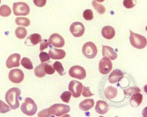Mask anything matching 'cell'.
Listing matches in <instances>:
<instances>
[{"label":"cell","instance_id":"cell-38","mask_svg":"<svg viewBox=\"0 0 147 117\" xmlns=\"http://www.w3.org/2000/svg\"><path fill=\"white\" fill-rule=\"evenodd\" d=\"M33 2L38 7H43L46 4V0H33Z\"/></svg>","mask_w":147,"mask_h":117},{"label":"cell","instance_id":"cell-17","mask_svg":"<svg viewBox=\"0 0 147 117\" xmlns=\"http://www.w3.org/2000/svg\"><path fill=\"white\" fill-rule=\"evenodd\" d=\"M102 55L104 57H107L112 60H116L117 58V52L110 46L103 45L102 46Z\"/></svg>","mask_w":147,"mask_h":117},{"label":"cell","instance_id":"cell-6","mask_svg":"<svg viewBox=\"0 0 147 117\" xmlns=\"http://www.w3.org/2000/svg\"><path fill=\"white\" fill-rule=\"evenodd\" d=\"M13 13L16 16H27L30 13V8L29 6L25 3L19 2V3H13Z\"/></svg>","mask_w":147,"mask_h":117},{"label":"cell","instance_id":"cell-31","mask_svg":"<svg viewBox=\"0 0 147 117\" xmlns=\"http://www.w3.org/2000/svg\"><path fill=\"white\" fill-rule=\"evenodd\" d=\"M141 92V90L136 87H133V88H127V90L125 91V94L127 95V96H131L132 94H136V93H138V92Z\"/></svg>","mask_w":147,"mask_h":117},{"label":"cell","instance_id":"cell-16","mask_svg":"<svg viewBox=\"0 0 147 117\" xmlns=\"http://www.w3.org/2000/svg\"><path fill=\"white\" fill-rule=\"evenodd\" d=\"M42 41V36L39 34H32L26 39L25 44L29 46H34Z\"/></svg>","mask_w":147,"mask_h":117},{"label":"cell","instance_id":"cell-2","mask_svg":"<svg viewBox=\"0 0 147 117\" xmlns=\"http://www.w3.org/2000/svg\"><path fill=\"white\" fill-rule=\"evenodd\" d=\"M20 90L17 88H13L6 92V101L9 107L13 109H17L19 108L20 103H19V98L20 95Z\"/></svg>","mask_w":147,"mask_h":117},{"label":"cell","instance_id":"cell-23","mask_svg":"<svg viewBox=\"0 0 147 117\" xmlns=\"http://www.w3.org/2000/svg\"><path fill=\"white\" fill-rule=\"evenodd\" d=\"M44 66H45V63H42L40 65L37 66L36 68L34 69V75L37 77L42 78V77H44L45 76L46 74H45V72Z\"/></svg>","mask_w":147,"mask_h":117},{"label":"cell","instance_id":"cell-11","mask_svg":"<svg viewBox=\"0 0 147 117\" xmlns=\"http://www.w3.org/2000/svg\"><path fill=\"white\" fill-rule=\"evenodd\" d=\"M70 31L74 37H82L85 33V26L81 22H74L71 25Z\"/></svg>","mask_w":147,"mask_h":117},{"label":"cell","instance_id":"cell-36","mask_svg":"<svg viewBox=\"0 0 147 117\" xmlns=\"http://www.w3.org/2000/svg\"><path fill=\"white\" fill-rule=\"evenodd\" d=\"M39 59L42 63H45V62L49 61L50 58H49V55L48 53L42 51V52L39 54Z\"/></svg>","mask_w":147,"mask_h":117},{"label":"cell","instance_id":"cell-13","mask_svg":"<svg viewBox=\"0 0 147 117\" xmlns=\"http://www.w3.org/2000/svg\"><path fill=\"white\" fill-rule=\"evenodd\" d=\"M20 55L14 53L9 55V58L6 60V66L7 68L11 69L13 67H18L20 66Z\"/></svg>","mask_w":147,"mask_h":117},{"label":"cell","instance_id":"cell-14","mask_svg":"<svg viewBox=\"0 0 147 117\" xmlns=\"http://www.w3.org/2000/svg\"><path fill=\"white\" fill-rule=\"evenodd\" d=\"M49 58L53 60H62L66 56V52L62 49H50L49 51Z\"/></svg>","mask_w":147,"mask_h":117},{"label":"cell","instance_id":"cell-12","mask_svg":"<svg viewBox=\"0 0 147 117\" xmlns=\"http://www.w3.org/2000/svg\"><path fill=\"white\" fill-rule=\"evenodd\" d=\"M48 41L50 45L54 46L56 48H62L65 45V41L63 37L59 34H56V33L52 34L49 38Z\"/></svg>","mask_w":147,"mask_h":117},{"label":"cell","instance_id":"cell-5","mask_svg":"<svg viewBox=\"0 0 147 117\" xmlns=\"http://www.w3.org/2000/svg\"><path fill=\"white\" fill-rule=\"evenodd\" d=\"M96 45L92 41L86 42L82 47V53L88 59H94L97 55Z\"/></svg>","mask_w":147,"mask_h":117},{"label":"cell","instance_id":"cell-25","mask_svg":"<svg viewBox=\"0 0 147 117\" xmlns=\"http://www.w3.org/2000/svg\"><path fill=\"white\" fill-rule=\"evenodd\" d=\"M15 22L17 23V25L23 26V27H28L30 25V20L28 18H26V17H18L16 18Z\"/></svg>","mask_w":147,"mask_h":117},{"label":"cell","instance_id":"cell-22","mask_svg":"<svg viewBox=\"0 0 147 117\" xmlns=\"http://www.w3.org/2000/svg\"><path fill=\"white\" fill-rule=\"evenodd\" d=\"M117 94V89L116 88L109 86V87H107V88L105 89V95H106L107 98H108L109 100L115 98Z\"/></svg>","mask_w":147,"mask_h":117},{"label":"cell","instance_id":"cell-28","mask_svg":"<svg viewBox=\"0 0 147 117\" xmlns=\"http://www.w3.org/2000/svg\"><path fill=\"white\" fill-rule=\"evenodd\" d=\"M53 68L55 70H57V72L59 74V75H63L65 74V71H64V69H63V66L62 63H60V62H55L53 63Z\"/></svg>","mask_w":147,"mask_h":117},{"label":"cell","instance_id":"cell-26","mask_svg":"<svg viewBox=\"0 0 147 117\" xmlns=\"http://www.w3.org/2000/svg\"><path fill=\"white\" fill-rule=\"evenodd\" d=\"M11 14V9L7 5H3L0 6V16L3 17H9Z\"/></svg>","mask_w":147,"mask_h":117},{"label":"cell","instance_id":"cell-41","mask_svg":"<svg viewBox=\"0 0 147 117\" xmlns=\"http://www.w3.org/2000/svg\"><path fill=\"white\" fill-rule=\"evenodd\" d=\"M0 3H1V0H0Z\"/></svg>","mask_w":147,"mask_h":117},{"label":"cell","instance_id":"cell-40","mask_svg":"<svg viewBox=\"0 0 147 117\" xmlns=\"http://www.w3.org/2000/svg\"><path fill=\"white\" fill-rule=\"evenodd\" d=\"M97 3H102V2H104L105 0H96Z\"/></svg>","mask_w":147,"mask_h":117},{"label":"cell","instance_id":"cell-10","mask_svg":"<svg viewBox=\"0 0 147 117\" xmlns=\"http://www.w3.org/2000/svg\"><path fill=\"white\" fill-rule=\"evenodd\" d=\"M113 68V64L110 59L107 57H103L99 61V70L103 75L108 74Z\"/></svg>","mask_w":147,"mask_h":117},{"label":"cell","instance_id":"cell-1","mask_svg":"<svg viewBox=\"0 0 147 117\" xmlns=\"http://www.w3.org/2000/svg\"><path fill=\"white\" fill-rule=\"evenodd\" d=\"M71 111L70 106L67 105H63V104H54L49 109H44L41 111L38 114V116H62L65 114H67L69 112Z\"/></svg>","mask_w":147,"mask_h":117},{"label":"cell","instance_id":"cell-24","mask_svg":"<svg viewBox=\"0 0 147 117\" xmlns=\"http://www.w3.org/2000/svg\"><path fill=\"white\" fill-rule=\"evenodd\" d=\"M15 34L18 38L24 39V38H25L27 34H28V31L23 27H18L15 31Z\"/></svg>","mask_w":147,"mask_h":117},{"label":"cell","instance_id":"cell-32","mask_svg":"<svg viewBox=\"0 0 147 117\" xmlns=\"http://www.w3.org/2000/svg\"><path fill=\"white\" fill-rule=\"evenodd\" d=\"M93 12L91 9H85L83 13V17L85 20H92L93 19Z\"/></svg>","mask_w":147,"mask_h":117},{"label":"cell","instance_id":"cell-20","mask_svg":"<svg viewBox=\"0 0 147 117\" xmlns=\"http://www.w3.org/2000/svg\"><path fill=\"white\" fill-rule=\"evenodd\" d=\"M142 99H143V96H142V94H140V92L132 94L130 100L131 106L133 107H138L139 106H140V104L142 102Z\"/></svg>","mask_w":147,"mask_h":117},{"label":"cell","instance_id":"cell-37","mask_svg":"<svg viewBox=\"0 0 147 117\" xmlns=\"http://www.w3.org/2000/svg\"><path fill=\"white\" fill-rule=\"evenodd\" d=\"M82 95L85 98H88L92 96L93 94L90 92V88L88 87H84L83 86V90H82Z\"/></svg>","mask_w":147,"mask_h":117},{"label":"cell","instance_id":"cell-4","mask_svg":"<svg viewBox=\"0 0 147 117\" xmlns=\"http://www.w3.org/2000/svg\"><path fill=\"white\" fill-rule=\"evenodd\" d=\"M20 109L23 113L31 116H34L37 112V106L32 98H26L25 101L20 106Z\"/></svg>","mask_w":147,"mask_h":117},{"label":"cell","instance_id":"cell-18","mask_svg":"<svg viewBox=\"0 0 147 117\" xmlns=\"http://www.w3.org/2000/svg\"><path fill=\"white\" fill-rule=\"evenodd\" d=\"M95 109H96V112L98 114L104 115L109 110V105L106 102H104V101H98L96 102Z\"/></svg>","mask_w":147,"mask_h":117},{"label":"cell","instance_id":"cell-21","mask_svg":"<svg viewBox=\"0 0 147 117\" xmlns=\"http://www.w3.org/2000/svg\"><path fill=\"white\" fill-rule=\"evenodd\" d=\"M94 104L95 102L93 99H85L80 103L79 108L82 111H88L92 108H93Z\"/></svg>","mask_w":147,"mask_h":117},{"label":"cell","instance_id":"cell-15","mask_svg":"<svg viewBox=\"0 0 147 117\" xmlns=\"http://www.w3.org/2000/svg\"><path fill=\"white\" fill-rule=\"evenodd\" d=\"M122 78H124V74L122 73L121 70H115L110 74L108 80H109V82L110 84H115L119 82Z\"/></svg>","mask_w":147,"mask_h":117},{"label":"cell","instance_id":"cell-33","mask_svg":"<svg viewBox=\"0 0 147 117\" xmlns=\"http://www.w3.org/2000/svg\"><path fill=\"white\" fill-rule=\"evenodd\" d=\"M71 93L70 92H64L61 95H60V98L63 102H64L65 103H69L70 100H71Z\"/></svg>","mask_w":147,"mask_h":117},{"label":"cell","instance_id":"cell-34","mask_svg":"<svg viewBox=\"0 0 147 117\" xmlns=\"http://www.w3.org/2000/svg\"><path fill=\"white\" fill-rule=\"evenodd\" d=\"M123 5L125 8L131 9L136 5V0H124Z\"/></svg>","mask_w":147,"mask_h":117},{"label":"cell","instance_id":"cell-35","mask_svg":"<svg viewBox=\"0 0 147 117\" xmlns=\"http://www.w3.org/2000/svg\"><path fill=\"white\" fill-rule=\"evenodd\" d=\"M44 69H45V72L46 74H53L54 72H55V70L53 66L49 64V63H45V66H44Z\"/></svg>","mask_w":147,"mask_h":117},{"label":"cell","instance_id":"cell-39","mask_svg":"<svg viewBox=\"0 0 147 117\" xmlns=\"http://www.w3.org/2000/svg\"><path fill=\"white\" fill-rule=\"evenodd\" d=\"M49 45V43L47 40H44L41 41V44H40V50L41 51H43L45 50V49H47Z\"/></svg>","mask_w":147,"mask_h":117},{"label":"cell","instance_id":"cell-29","mask_svg":"<svg viewBox=\"0 0 147 117\" xmlns=\"http://www.w3.org/2000/svg\"><path fill=\"white\" fill-rule=\"evenodd\" d=\"M20 63L27 70H32L33 69V64H32L31 61L28 58H23L21 61H20Z\"/></svg>","mask_w":147,"mask_h":117},{"label":"cell","instance_id":"cell-30","mask_svg":"<svg viewBox=\"0 0 147 117\" xmlns=\"http://www.w3.org/2000/svg\"><path fill=\"white\" fill-rule=\"evenodd\" d=\"M10 109L11 108L9 105L6 104L2 100H0V113H6L10 111Z\"/></svg>","mask_w":147,"mask_h":117},{"label":"cell","instance_id":"cell-7","mask_svg":"<svg viewBox=\"0 0 147 117\" xmlns=\"http://www.w3.org/2000/svg\"><path fill=\"white\" fill-rule=\"evenodd\" d=\"M68 89L73 97L79 98L83 90V84L79 81L71 80L68 86Z\"/></svg>","mask_w":147,"mask_h":117},{"label":"cell","instance_id":"cell-8","mask_svg":"<svg viewBox=\"0 0 147 117\" xmlns=\"http://www.w3.org/2000/svg\"><path fill=\"white\" fill-rule=\"evenodd\" d=\"M69 75L73 78L84 80L86 77V71L82 66H74L69 70Z\"/></svg>","mask_w":147,"mask_h":117},{"label":"cell","instance_id":"cell-9","mask_svg":"<svg viewBox=\"0 0 147 117\" xmlns=\"http://www.w3.org/2000/svg\"><path fill=\"white\" fill-rule=\"evenodd\" d=\"M9 79L14 84H20L24 79V72L20 69H13L9 73Z\"/></svg>","mask_w":147,"mask_h":117},{"label":"cell","instance_id":"cell-27","mask_svg":"<svg viewBox=\"0 0 147 117\" xmlns=\"http://www.w3.org/2000/svg\"><path fill=\"white\" fill-rule=\"evenodd\" d=\"M92 4V6L94 7V9L99 13V14H103L106 12V9H105L104 6L101 5V4H99V3H97L96 0H93Z\"/></svg>","mask_w":147,"mask_h":117},{"label":"cell","instance_id":"cell-19","mask_svg":"<svg viewBox=\"0 0 147 117\" xmlns=\"http://www.w3.org/2000/svg\"><path fill=\"white\" fill-rule=\"evenodd\" d=\"M102 35L107 40H110L115 36V30L110 26H106L102 29Z\"/></svg>","mask_w":147,"mask_h":117},{"label":"cell","instance_id":"cell-3","mask_svg":"<svg viewBox=\"0 0 147 117\" xmlns=\"http://www.w3.org/2000/svg\"><path fill=\"white\" fill-rule=\"evenodd\" d=\"M130 42L131 45L138 49H142L146 48L147 45V40L146 37L140 35V34H136L135 32L130 31Z\"/></svg>","mask_w":147,"mask_h":117}]
</instances>
